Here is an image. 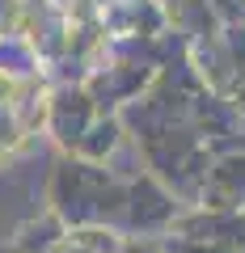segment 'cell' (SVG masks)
I'll return each mask as SVG.
<instances>
[{"mask_svg":"<svg viewBox=\"0 0 245 253\" xmlns=\"http://www.w3.org/2000/svg\"><path fill=\"white\" fill-rule=\"evenodd\" d=\"M123 211L131 215V228H165L173 219V199L152 177H140L136 186L127 190V207Z\"/></svg>","mask_w":245,"mask_h":253,"instance_id":"cell-2","label":"cell"},{"mask_svg":"<svg viewBox=\"0 0 245 253\" xmlns=\"http://www.w3.org/2000/svg\"><path fill=\"white\" fill-rule=\"evenodd\" d=\"M93 123V101L85 89H59L47 106V126H51V135H59L68 148L89 131Z\"/></svg>","mask_w":245,"mask_h":253,"instance_id":"cell-1","label":"cell"}]
</instances>
